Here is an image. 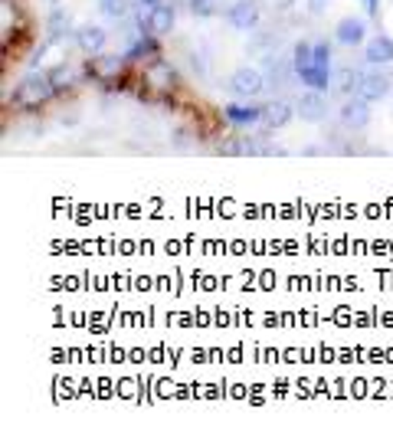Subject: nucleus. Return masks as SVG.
Masks as SVG:
<instances>
[{"mask_svg": "<svg viewBox=\"0 0 393 439\" xmlns=\"http://www.w3.org/2000/svg\"><path fill=\"white\" fill-rule=\"evenodd\" d=\"M53 82H50V75H27L20 86H17V102L23 108H40L43 102H50L53 98Z\"/></svg>", "mask_w": 393, "mask_h": 439, "instance_id": "obj_1", "label": "nucleus"}, {"mask_svg": "<svg viewBox=\"0 0 393 439\" xmlns=\"http://www.w3.org/2000/svg\"><path fill=\"white\" fill-rule=\"evenodd\" d=\"M230 86H233L236 96L253 98V96H259V92L266 89V82H262V73H259V69H249V66H246V69H236V73H233Z\"/></svg>", "mask_w": 393, "mask_h": 439, "instance_id": "obj_2", "label": "nucleus"}, {"mask_svg": "<svg viewBox=\"0 0 393 439\" xmlns=\"http://www.w3.org/2000/svg\"><path fill=\"white\" fill-rule=\"evenodd\" d=\"M295 108H298V115H302V121H321L325 112H328V102H325V96H321L318 89H309V92L298 96Z\"/></svg>", "mask_w": 393, "mask_h": 439, "instance_id": "obj_3", "label": "nucleus"}, {"mask_svg": "<svg viewBox=\"0 0 393 439\" xmlns=\"http://www.w3.org/2000/svg\"><path fill=\"white\" fill-rule=\"evenodd\" d=\"M341 121L348 125V128H364L367 121H371V102L367 98H348L344 105H341Z\"/></svg>", "mask_w": 393, "mask_h": 439, "instance_id": "obj_4", "label": "nucleus"}, {"mask_svg": "<svg viewBox=\"0 0 393 439\" xmlns=\"http://www.w3.org/2000/svg\"><path fill=\"white\" fill-rule=\"evenodd\" d=\"M141 27H144L151 36H164V33H170V27H174V10L164 7V3H158V7H151V13L141 20Z\"/></svg>", "mask_w": 393, "mask_h": 439, "instance_id": "obj_5", "label": "nucleus"}, {"mask_svg": "<svg viewBox=\"0 0 393 439\" xmlns=\"http://www.w3.org/2000/svg\"><path fill=\"white\" fill-rule=\"evenodd\" d=\"M387 92H390V79H387L383 73L361 75V89H357V96L361 98H367V102H380Z\"/></svg>", "mask_w": 393, "mask_h": 439, "instance_id": "obj_6", "label": "nucleus"}, {"mask_svg": "<svg viewBox=\"0 0 393 439\" xmlns=\"http://www.w3.org/2000/svg\"><path fill=\"white\" fill-rule=\"evenodd\" d=\"M334 33H338V40L344 46H361L364 40H367V27H364V20H357V17H344V20H338Z\"/></svg>", "mask_w": 393, "mask_h": 439, "instance_id": "obj_7", "label": "nucleus"}, {"mask_svg": "<svg viewBox=\"0 0 393 439\" xmlns=\"http://www.w3.org/2000/svg\"><path fill=\"white\" fill-rule=\"evenodd\" d=\"M364 59H367L371 66L393 63V40L390 36H383V33H377L371 43H367V50H364Z\"/></svg>", "mask_w": 393, "mask_h": 439, "instance_id": "obj_8", "label": "nucleus"}, {"mask_svg": "<svg viewBox=\"0 0 393 439\" xmlns=\"http://www.w3.org/2000/svg\"><path fill=\"white\" fill-rule=\"evenodd\" d=\"M255 20H259V7L253 0H236V7H230V23L236 30H249L255 27Z\"/></svg>", "mask_w": 393, "mask_h": 439, "instance_id": "obj_9", "label": "nucleus"}, {"mask_svg": "<svg viewBox=\"0 0 393 439\" xmlns=\"http://www.w3.org/2000/svg\"><path fill=\"white\" fill-rule=\"evenodd\" d=\"M75 43H79V50H85V53H98V50L108 43V33L102 30V27H82V30L75 33Z\"/></svg>", "mask_w": 393, "mask_h": 439, "instance_id": "obj_10", "label": "nucleus"}, {"mask_svg": "<svg viewBox=\"0 0 393 439\" xmlns=\"http://www.w3.org/2000/svg\"><path fill=\"white\" fill-rule=\"evenodd\" d=\"M262 121H266L272 131L282 128V125L292 121V105H288V102H269V105L262 108Z\"/></svg>", "mask_w": 393, "mask_h": 439, "instance_id": "obj_11", "label": "nucleus"}, {"mask_svg": "<svg viewBox=\"0 0 393 439\" xmlns=\"http://www.w3.org/2000/svg\"><path fill=\"white\" fill-rule=\"evenodd\" d=\"M223 112L233 125H255V121H262V108H253V105H226Z\"/></svg>", "mask_w": 393, "mask_h": 439, "instance_id": "obj_12", "label": "nucleus"}, {"mask_svg": "<svg viewBox=\"0 0 393 439\" xmlns=\"http://www.w3.org/2000/svg\"><path fill=\"white\" fill-rule=\"evenodd\" d=\"M334 86H338L344 96H351L354 89H361V73H354L351 66H344V69L334 73Z\"/></svg>", "mask_w": 393, "mask_h": 439, "instance_id": "obj_13", "label": "nucleus"}, {"mask_svg": "<svg viewBox=\"0 0 393 439\" xmlns=\"http://www.w3.org/2000/svg\"><path fill=\"white\" fill-rule=\"evenodd\" d=\"M50 82H53L56 92H63V89H69L75 82V73H73V66H56L53 73H50Z\"/></svg>", "mask_w": 393, "mask_h": 439, "instance_id": "obj_14", "label": "nucleus"}, {"mask_svg": "<svg viewBox=\"0 0 393 439\" xmlns=\"http://www.w3.org/2000/svg\"><path fill=\"white\" fill-rule=\"evenodd\" d=\"M89 69H92L98 79H112V75L121 69V59H118V56H102V59H98L96 66H89Z\"/></svg>", "mask_w": 393, "mask_h": 439, "instance_id": "obj_15", "label": "nucleus"}, {"mask_svg": "<svg viewBox=\"0 0 393 439\" xmlns=\"http://www.w3.org/2000/svg\"><path fill=\"white\" fill-rule=\"evenodd\" d=\"M98 10L112 20H121V17H128V0H98Z\"/></svg>", "mask_w": 393, "mask_h": 439, "instance_id": "obj_16", "label": "nucleus"}, {"mask_svg": "<svg viewBox=\"0 0 393 439\" xmlns=\"http://www.w3.org/2000/svg\"><path fill=\"white\" fill-rule=\"evenodd\" d=\"M311 59H315V46L298 43L295 46V73H305V69L311 66Z\"/></svg>", "mask_w": 393, "mask_h": 439, "instance_id": "obj_17", "label": "nucleus"}, {"mask_svg": "<svg viewBox=\"0 0 393 439\" xmlns=\"http://www.w3.org/2000/svg\"><path fill=\"white\" fill-rule=\"evenodd\" d=\"M148 79L154 82L158 89H164V86H170V66H164V63H154L148 69Z\"/></svg>", "mask_w": 393, "mask_h": 439, "instance_id": "obj_18", "label": "nucleus"}, {"mask_svg": "<svg viewBox=\"0 0 393 439\" xmlns=\"http://www.w3.org/2000/svg\"><path fill=\"white\" fill-rule=\"evenodd\" d=\"M193 17H213L216 13V0H191Z\"/></svg>", "mask_w": 393, "mask_h": 439, "instance_id": "obj_19", "label": "nucleus"}, {"mask_svg": "<svg viewBox=\"0 0 393 439\" xmlns=\"http://www.w3.org/2000/svg\"><path fill=\"white\" fill-rule=\"evenodd\" d=\"M63 27H69V13L56 10V13H53V30H63Z\"/></svg>", "mask_w": 393, "mask_h": 439, "instance_id": "obj_20", "label": "nucleus"}, {"mask_svg": "<svg viewBox=\"0 0 393 439\" xmlns=\"http://www.w3.org/2000/svg\"><path fill=\"white\" fill-rule=\"evenodd\" d=\"M364 10L371 13V17H377L380 13V0H364Z\"/></svg>", "mask_w": 393, "mask_h": 439, "instance_id": "obj_21", "label": "nucleus"}, {"mask_svg": "<svg viewBox=\"0 0 393 439\" xmlns=\"http://www.w3.org/2000/svg\"><path fill=\"white\" fill-rule=\"evenodd\" d=\"M269 3H272V7H276V10H288V7H292V3H295V0H269Z\"/></svg>", "mask_w": 393, "mask_h": 439, "instance_id": "obj_22", "label": "nucleus"}, {"mask_svg": "<svg viewBox=\"0 0 393 439\" xmlns=\"http://www.w3.org/2000/svg\"><path fill=\"white\" fill-rule=\"evenodd\" d=\"M309 10L311 13H321V10H325V0H309Z\"/></svg>", "mask_w": 393, "mask_h": 439, "instance_id": "obj_23", "label": "nucleus"}, {"mask_svg": "<svg viewBox=\"0 0 393 439\" xmlns=\"http://www.w3.org/2000/svg\"><path fill=\"white\" fill-rule=\"evenodd\" d=\"M144 3H148V7H158V3H161V0H144Z\"/></svg>", "mask_w": 393, "mask_h": 439, "instance_id": "obj_24", "label": "nucleus"}]
</instances>
